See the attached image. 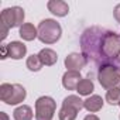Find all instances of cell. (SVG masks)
<instances>
[{"instance_id":"obj_1","label":"cell","mask_w":120,"mask_h":120,"mask_svg":"<svg viewBox=\"0 0 120 120\" xmlns=\"http://www.w3.org/2000/svg\"><path fill=\"white\" fill-rule=\"evenodd\" d=\"M81 49L86 61L96 68L119 65L120 35L107 28L93 26L86 28L81 35Z\"/></svg>"},{"instance_id":"obj_2","label":"cell","mask_w":120,"mask_h":120,"mask_svg":"<svg viewBox=\"0 0 120 120\" xmlns=\"http://www.w3.org/2000/svg\"><path fill=\"white\" fill-rule=\"evenodd\" d=\"M62 30L59 23L52 19H45L38 24V40L42 44H54L61 38Z\"/></svg>"},{"instance_id":"obj_3","label":"cell","mask_w":120,"mask_h":120,"mask_svg":"<svg viewBox=\"0 0 120 120\" xmlns=\"http://www.w3.org/2000/svg\"><path fill=\"white\" fill-rule=\"evenodd\" d=\"M26 89L19 83H2L0 86V99L7 105H19L26 99Z\"/></svg>"},{"instance_id":"obj_4","label":"cell","mask_w":120,"mask_h":120,"mask_svg":"<svg viewBox=\"0 0 120 120\" xmlns=\"http://www.w3.org/2000/svg\"><path fill=\"white\" fill-rule=\"evenodd\" d=\"M83 100L76 96V95H69L64 99L62 102V107L59 110L58 116L59 120H75L78 116V112H81L83 109Z\"/></svg>"},{"instance_id":"obj_5","label":"cell","mask_w":120,"mask_h":120,"mask_svg":"<svg viewBox=\"0 0 120 120\" xmlns=\"http://www.w3.org/2000/svg\"><path fill=\"white\" fill-rule=\"evenodd\" d=\"M99 83L105 89H113V88H120V67H102L98 74Z\"/></svg>"},{"instance_id":"obj_6","label":"cell","mask_w":120,"mask_h":120,"mask_svg":"<svg viewBox=\"0 0 120 120\" xmlns=\"http://www.w3.org/2000/svg\"><path fill=\"white\" fill-rule=\"evenodd\" d=\"M56 105L49 96H41L35 102V120H52Z\"/></svg>"},{"instance_id":"obj_7","label":"cell","mask_w":120,"mask_h":120,"mask_svg":"<svg viewBox=\"0 0 120 120\" xmlns=\"http://www.w3.org/2000/svg\"><path fill=\"white\" fill-rule=\"evenodd\" d=\"M24 10L19 6L14 7H9L4 9L0 14V21H3L9 28H14V27H21L23 21H24Z\"/></svg>"},{"instance_id":"obj_8","label":"cell","mask_w":120,"mask_h":120,"mask_svg":"<svg viewBox=\"0 0 120 120\" xmlns=\"http://www.w3.org/2000/svg\"><path fill=\"white\" fill-rule=\"evenodd\" d=\"M86 64H88L86 58L78 52H72L65 58V67L68 68V71H78L79 72L82 68L86 67Z\"/></svg>"},{"instance_id":"obj_9","label":"cell","mask_w":120,"mask_h":120,"mask_svg":"<svg viewBox=\"0 0 120 120\" xmlns=\"http://www.w3.org/2000/svg\"><path fill=\"white\" fill-rule=\"evenodd\" d=\"M81 81H82V78L78 71H67L62 76V85L68 90H75Z\"/></svg>"},{"instance_id":"obj_10","label":"cell","mask_w":120,"mask_h":120,"mask_svg":"<svg viewBox=\"0 0 120 120\" xmlns=\"http://www.w3.org/2000/svg\"><path fill=\"white\" fill-rule=\"evenodd\" d=\"M48 10L55 14L56 17H65L68 13H69V6L68 3L62 2V0H51V2H48L47 4Z\"/></svg>"},{"instance_id":"obj_11","label":"cell","mask_w":120,"mask_h":120,"mask_svg":"<svg viewBox=\"0 0 120 120\" xmlns=\"http://www.w3.org/2000/svg\"><path fill=\"white\" fill-rule=\"evenodd\" d=\"M7 54L13 59H20L27 54V47L20 41H11L7 44Z\"/></svg>"},{"instance_id":"obj_12","label":"cell","mask_w":120,"mask_h":120,"mask_svg":"<svg viewBox=\"0 0 120 120\" xmlns=\"http://www.w3.org/2000/svg\"><path fill=\"white\" fill-rule=\"evenodd\" d=\"M38 56H40V59H41L42 65H45V67H51V65H54V64L58 61L56 52H55L54 49H51V48H44V49H41V51L38 52Z\"/></svg>"},{"instance_id":"obj_13","label":"cell","mask_w":120,"mask_h":120,"mask_svg":"<svg viewBox=\"0 0 120 120\" xmlns=\"http://www.w3.org/2000/svg\"><path fill=\"white\" fill-rule=\"evenodd\" d=\"M83 106L88 112L90 113H95V112H99L102 107H103V99L99 96V95H92L89 96L86 100H83Z\"/></svg>"},{"instance_id":"obj_14","label":"cell","mask_w":120,"mask_h":120,"mask_svg":"<svg viewBox=\"0 0 120 120\" xmlns=\"http://www.w3.org/2000/svg\"><path fill=\"white\" fill-rule=\"evenodd\" d=\"M20 37L26 41H33L38 37V28H35L31 23H24L20 27Z\"/></svg>"},{"instance_id":"obj_15","label":"cell","mask_w":120,"mask_h":120,"mask_svg":"<svg viewBox=\"0 0 120 120\" xmlns=\"http://www.w3.org/2000/svg\"><path fill=\"white\" fill-rule=\"evenodd\" d=\"M13 117H14V120H31L33 119V110L27 105L19 106L13 112Z\"/></svg>"},{"instance_id":"obj_16","label":"cell","mask_w":120,"mask_h":120,"mask_svg":"<svg viewBox=\"0 0 120 120\" xmlns=\"http://www.w3.org/2000/svg\"><path fill=\"white\" fill-rule=\"evenodd\" d=\"M93 90H95V85H93V82L89 78L88 79H82L79 82L78 88H76V92L79 95H82V96H89Z\"/></svg>"},{"instance_id":"obj_17","label":"cell","mask_w":120,"mask_h":120,"mask_svg":"<svg viewBox=\"0 0 120 120\" xmlns=\"http://www.w3.org/2000/svg\"><path fill=\"white\" fill-rule=\"evenodd\" d=\"M26 65H27V68H28L30 71H34V72H37V71H40V69L42 68V62H41L38 54H37V55H30V56L27 58Z\"/></svg>"},{"instance_id":"obj_18","label":"cell","mask_w":120,"mask_h":120,"mask_svg":"<svg viewBox=\"0 0 120 120\" xmlns=\"http://www.w3.org/2000/svg\"><path fill=\"white\" fill-rule=\"evenodd\" d=\"M106 100L107 103L110 105H119L120 103V88H113V89H109L107 93H106Z\"/></svg>"},{"instance_id":"obj_19","label":"cell","mask_w":120,"mask_h":120,"mask_svg":"<svg viewBox=\"0 0 120 120\" xmlns=\"http://www.w3.org/2000/svg\"><path fill=\"white\" fill-rule=\"evenodd\" d=\"M0 28H2V37H0V38H2V41H3V40L7 37V34H9V30H10V28H9L3 21H0Z\"/></svg>"},{"instance_id":"obj_20","label":"cell","mask_w":120,"mask_h":120,"mask_svg":"<svg viewBox=\"0 0 120 120\" xmlns=\"http://www.w3.org/2000/svg\"><path fill=\"white\" fill-rule=\"evenodd\" d=\"M113 16H114L116 21L120 24V4H117V6L114 7V10H113Z\"/></svg>"},{"instance_id":"obj_21","label":"cell","mask_w":120,"mask_h":120,"mask_svg":"<svg viewBox=\"0 0 120 120\" xmlns=\"http://www.w3.org/2000/svg\"><path fill=\"white\" fill-rule=\"evenodd\" d=\"M9 56V54H7V45H3L2 47V59H6Z\"/></svg>"},{"instance_id":"obj_22","label":"cell","mask_w":120,"mask_h":120,"mask_svg":"<svg viewBox=\"0 0 120 120\" xmlns=\"http://www.w3.org/2000/svg\"><path fill=\"white\" fill-rule=\"evenodd\" d=\"M83 120H99V117L95 116V114H88V116H85Z\"/></svg>"},{"instance_id":"obj_23","label":"cell","mask_w":120,"mask_h":120,"mask_svg":"<svg viewBox=\"0 0 120 120\" xmlns=\"http://www.w3.org/2000/svg\"><path fill=\"white\" fill-rule=\"evenodd\" d=\"M0 117H2V120H9V116H7L4 112H2V113H0Z\"/></svg>"},{"instance_id":"obj_24","label":"cell","mask_w":120,"mask_h":120,"mask_svg":"<svg viewBox=\"0 0 120 120\" xmlns=\"http://www.w3.org/2000/svg\"><path fill=\"white\" fill-rule=\"evenodd\" d=\"M119 65H120V58H119Z\"/></svg>"},{"instance_id":"obj_25","label":"cell","mask_w":120,"mask_h":120,"mask_svg":"<svg viewBox=\"0 0 120 120\" xmlns=\"http://www.w3.org/2000/svg\"><path fill=\"white\" fill-rule=\"evenodd\" d=\"M119 106H120V103H119Z\"/></svg>"}]
</instances>
